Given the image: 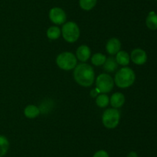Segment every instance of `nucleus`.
Here are the masks:
<instances>
[{
  "label": "nucleus",
  "mask_w": 157,
  "mask_h": 157,
  "mask_svg": "<svg viewBox=\"0 0 157 157\" xmlns=\"http://www.w3.org/2000/svg\"><path fill=\"white\" fill-rule=\"evenodd\" d=\"M74 76L77 83L84 87H88L94 81V72L93 68L86 63L76 66L74 71Z\"/></svg>",
  "instance_id": "nucleus-1"
},
{
  "label": "nucleus",
  "mask_w": 157,
  "mask_h": 157,
  "mask_svg": "<svg viewBox=\"0 0 157 157\" xmlns=\"http://www.w3.org/2000/svg\"><path fill=\"white\" fill-rule=\"evenodd\" d=\"M135 73L130 68L124 67L120 69L115 75V83L120 88H127L133 84Z\"/></svg>",
  "instance_id": "nucleus-2"
},
{
  "label": "nucleus",
  "mask_w": 157,
  "mask_h": 157,
  "mask_svg": "<svg viewBox=\"0 0 157 157\" xmlns=\"http://www.w3.org/2000/svg\"><path fill=\"white\" fill-rule=\"evenodd\" d=\"M61 32L64 39L68 42H75L80 36L79 27L74 22H66L63 26Z\"/></svg>",
  "instance_id": "nucleus-3"
},
{
  "label": "nucleus",
  "mask_w": 157,
  "mask_h": 157,
  "mask_svg": "<svg viewBox=\"0 0 157 157\" xmlns=\"http://www.w3.org/2000/svg\"><path fill=\"white\" fill-rule=\"evenodd\" d=\"M57 65L64 70H71L77 66V58L71 52H63L58 55L56 59Z\"/></svg>",
  "instance_id": "nucleus-4"
},
{
  "label": "nucleus",
  "mask_w": 157,
  "mask_h": 157,
  "mask_svg": "<svg viewBox=\"0 0 157 157\" xmlns=\"http://www.w3.org/2000/svg\"><path fill=\"white\" fill-rule=\"evenodd\" d=\"M120 112L116 109H108L104 111L102 122L104 126L108 129H113L118 125L120 121Z\"/></svg>",
  "instance_id": "nucleus-5"
},
{
  "label": "nucleus",
  "mask_w": 157,
  "mask_h": 157,
  "mask_svg": "<svg viewBox=\"0 0 157 157\" xmlns=\"http://www.w3.org/2000/svg\"><path fill=\"white\" fill-rule=\"evenodd\" d=\"M97 89L100 92L107 93L113 89L114 86V81L110 75L107 73H102L97 78Z\"/></svg>",
  "instance_id": "nucleus-6"
},
{
  "label": "nucleus",
  "mask_w": 157,
  "mask_h": 157,
  "mask_svg": "<svg viewBox=\"0 0 157 157\" xmlns=\"http://www.w3.org/2000/svg\"><path fill=\"white\" fill-rule=\"evenodd\" d=\"M49 18L52 22L57 25H61L65 22L66 21V14L63 9L61 8H53L51 9L49 12Z\"/></svg>",
  "instance_id": "nucleus-7"
},
{
  "label": "nucleus",
  "mask_w": 157,
  "mask_h": 157,
  "mask_svg": "<svg viewBox=\"0 0 157 157\" xmlns=\"http://www.w3.org/2000/svg\"><path fill=\"white\" fill-rule=\"evenodd\" d=\"M147 55L144 50L141 49H136L132 52L131 60L136 65H143L147 62Z\"/></svg>",
  "instance_id": "nucleus-8"
},
{
  "label": "nucleus",
  "mask_w": 157,
  "mask_h": 157,
  "mask_svg": "<svg viewBox=\"0 0 157 157\" xmlns=\"http://www.w3.org/2000/svg\"><path fill=\"white\" fill-rule=\"evenodd\" d=\"M121 47V43L119 39L116 38H112L108 40L106 46L107 52L110 55H115L120 51Z\"/></svg>",
  "instance_id": "nucleus-9"
},
{
  "label": "nucleus",
  "mask_w": 157,
  "mask_h": 157,
  "mask_svg": "<svg viewBox=\"0 0 157 157\" xmlns=\"http://www.w3.org/2000/svg\"><path fill=\"white\" fill-rule=\"evenodd\" d=\"M77 58L81 62H86L90 57V49L87 46H81L76 52Z\"/></svg>",
  "instance_id": "nucleus-10"
},
{
  "label": "nucleus",
  "mask_w": 157,
  "mask_h": 157,
  "mask_svg": "<svg viewBox=\"0 0 157 157\" xmlns=\"http://www.w3.org/2000/svg\"><path fill=\"white\" fill-rule=\"evenodd\" d=\"M125 103V97L121 92H116L110 98V104L114 108H120Z\"/></svg>",
  "instance_id": "nucleus-11"
},
{
  "label": "nucleus",
  "mask_w": 157,
  "mask_h": 157,
  "mask_svg": "<svg viewBox=\"0 0 157 157\" xmlns=\"http://www.w3.org/2000/svg\"><path fill=\"white\" fill-rule=\"evenodd\" d=\"M116 61L121 66H127L130 63V56L125 51H119L117 53Z\"/></svg>",
  "instance_id": "nucleus-12"
},
{
  "label": "nucleus",
  "mask_w": 157,
  "mask_h": 157,
  "mask_svg": "<svg viewBox=\"0 0 157 157\" xmlns=\"http://www.w3.org/2000/svg\"><path fill=\"white\" fill-rule=\"evenodd\" d=\"M24 113L27 118L33 119L39 115L40 109L39 108L34 106V105H29V106H28L25 109Z\"/></svg>",
  "instance_id": "nucleus-13"
},
{
  "label": "nucleus",
  "mask_w": 157,
  "mask_h": 157,
  "mask_svg": "<svg viewBox=\"0 0 157 157\" xmlns=\"http://www.w3.org/2000/svg\"><path fill=\"white\" fill-rule=\"evenodd\" d=\"M147 26L151 30L157 29V15L154 12H150L146 20Z\"/></svg>",
  "instance_id": "nucleus-14"
},
{
  "label": "nucleus",
  "mask_w": 157,
  "mask_h": 157,
  "mask_svg": "<svg viewBox=\"0 0 157 157\" xmlns=\"http://www.w3.org/2000/svg\"><path fill=\"white\" fill-rule=\"evenodd\" d=\"M118 67V64L116 61V58L113 57H109L107 58L104 64V68L107 72H113Z\"/></svg>",
  "instance_id": "nucleus-15"
},
{
  "label": "nucleus",
  "mask_w": 157,
  "mask_h": 157,
  "mask_svg": "<svg viewBox=\"0 0 157 157\" xmlns=\"http://www.w3.org/2000/svg\"><path fill=\"white\" fill-rule=\"evenodd\" d=\"M9 148V140L4 135H0V157H2L7 153Z\"/></svg>",
  "instance_id": "nucleus-16"
},
{
  "label": "nucleus",
  "mask_w": 157,
  "mask_h": 157,
  "mask_svg": "<svg viewBox=\"0 0 157 157\" xmlns=\"http://www.w3.org/2000/svg\"><path fill=\"white\" fill-rule=\"evenodd\" d=\"M106 59H107V58H106V56L104 55H103L101 53H96L92 56L91 62L94 66H102V65L104 64Z\"/></svg>",
  "instance_id": "nucleus-17"
},
{
  "label": "nucleus",
  "mask_w": 157,
  "mask_h": 157,
  "mask_svg": "<svg viewBox=\"0 0 157 157\" xmlns=\"http://www.w3.org/2000/svg\"><path fill=\"white\" fill-rule=\"evenodd\" d=\"M47 35L50 39H57L61 35V30L57 26H52L48 29Z\"/></svg>",
  "instance_id": "nucleus-18"
},
{
  "label": "nucleus",
  "mask_w": 157,
  "mask_h": 157,
  "mask_svg": "<svg viewBox=\"0 0 157 157\" xmlns=\"http://www.w3.org/2000/svg\"><path fill=\"white\" fill-rule=\"evenodd\" d=\"M80 6L84 10H90L97 4V0H80Z\"/></svg>",
  "instance_id": "nucleus-19"
},
{
  "label": "nucleus",
  "mask_w": 157,
  "mask_h": 157,
  "mask_svg": "<svg viewBox=\"0 0 157 157\" xmlns=\"http://www.w3.org/2000/svg\"><path fill=\"white\" fill-rule=\"evenodd\" d=\"M96 103L99 107L104 108L108 106L109 104V97L105 94H101L97 97Z\"/></svg>",
  "instance_id": "nucleus-20"
},
{
  "label": "nucleus",
  "mask_w": 157,
  "mask_h": 157,
  "mask_svg": "<svg viewBox=\"0 0 157 157\" xmlns=\"http://www.w3.org/2000/svg\"><path fill=\"white\" fill-rule=\"evenodd\" d=\"M51 109H52V105L48 103V101L41 103L39 108L40 112H43V113H47L48 110H51Z\"/></svg>",
  "instance_id": "nucleus-21"
},
{
  "label": "nucleus",
  "mask_w": 157,
  "mask_h": 157,
  "mask_svg": "<svg viewBox=\"0 0 157 157\" xmlns=\"http://www.w3.org/2000/svg\"><path fill=\"white\" fill-rule=\"evenodd\" d=\"M93 157H109V155L106 151L100 150L98 151V152L94 155Z\"/></svg>",
  "instance_id": "nucleus-22"
},
{
  "label": "nucleus",
  "mask_w": 157,
  "mask_h": 157,
  "mask_svg": "<svg viewBox=\"0 0 157 157\" xmlns=\"http://www.w3.org/2000/svg\"><path fill=\"white\" fill-rule=\"evenodd\" d=\"M99 91H98V89H93V90L90 92V95H91L92 97H96L97 95H98V94L99 93Z\"/></svg>",
  "instance_id": "nucleus-23"
},
{
  "label": "nucleus",
  "mask_w": 157,
  "mask_h": 157,
  "mask_svg": "<svg viewBox=\"0 0 157 157\" xmlns=\"http://www.w3.org/2000/svg\"><path fill=\"white\" fill-rule=\"evenodd\" d=\"M127 157H138V156H137V154H136V152H130V153L128 154V155H127Z\"/></svg>",
  "instance_id": "nucleus-24"
}]
</instances>
